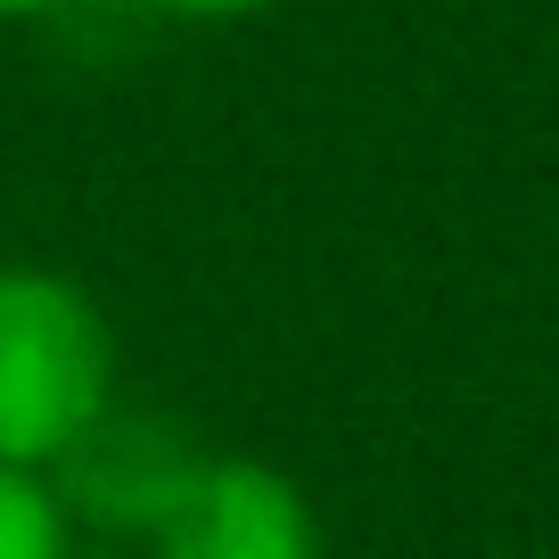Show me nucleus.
I'll return each instance as SVG.
<instances>
[{
    "label": "nucleus",
    "instance_id": "nucleus-1",
    "mask_svg": "<svg viewBox=\"0 0 559 559\" xmlns=\"http://www.w3.org/2000/svg\"><path fill=\"white\" fill-rule=\"evenodd\" d=\"M116 403V321L58 263H0V461L50 469Z\"/></svg>",
    "mask_w": 559,
    "mask_h": 559
},
{
    "label": "nucleus",
    "instance_id": "nucleus-2",
    "mask_svg": "<svg viewBox=\"0 0 559 559\" xmlns=\"http://www.w3.org/2000/svg\"><path fill=\"white\" fill-rule=\"evenodd\" d=\"M157 559H321V510L288 469L255 453H198L165 519L148 526Z\"/></svg>",
    "mask_w": 559,
    "mask_h": 559
},
{
    "label": "nucleus",
    "instance_id": "nucleus-3",
    "mask_svg": "<svg viewBox=\"0 0 559 559\" xmlns=\"http://www.w3.org/2000/svg\"><path fill=\"white\" fill-rule=\"evenodd\" d=\"M190 469H198V453L165 428V419L107 403L83 437L50 461V493L67 502V519L116 526V535H148Z\"/></svg>",
    "mask_w": 559,
    "mask_h": 559
},
{
    "label": "nucleus",
    "instance_id": "nucleus-4",
    "mask_svg": "<svg viewBox=\"0 0 559 559\" xmlns=\"http://www.w3.org/2000/svg\"><path fill=\"white\" fill-rule=\"evenodd\" d=\"M0 559H74V519L41 469L0 461Z\"/></svg>",
    "mask_w": 559,
    "mask_h": 559
},
{
    "label": "nucleus",
    "instance_id": "nucleus-5",
    "mask_svg": "<svg viewBox=\"0 0 559 559\" xmlns=\"http://www.w3.org/2000/svg\"><path fill=\"white\" fill-rule=\"evenodd\" d=\"M157 9H174V17H214V25H230V17H263V9H280V0H157Z\"/></svg>",
    "mask_w": 559,
    "mask_h": 559
},
{
    "label": "nucleus",
    "instance_id": "nucleus-6",
    "mask_svg": "<svg viewBox=\"0 0 559 559\" xmlns=\"http://www.w3.org/2000/svg\"><path fill=\"white\" fill-rule=\"evenodd\" d=\"M58 0H0V25H25V17H50Z\"/></svg>",
    "mask_w": 559,
    "mask_h": 559
}]
</instances>
